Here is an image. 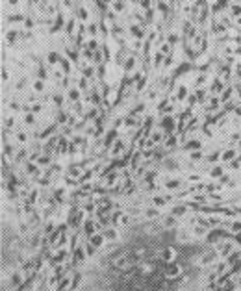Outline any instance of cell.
<instances>
[{
  "label": "cell",
  "instance_id": "7a4b0ae2",
  "mask_svg": "<svg viewBox=\"0 0 241 291\" xmlns=\"http://www.w3.org/2000/svg\"><path fill=\"white\" fill-rule=\"evenodd\" d=\"M102 241H104V237H102L100 234H93V235H91V245H95V247H100Z\"/></svg>",
  "mask_w": 241,
  "mask_h": 291
},
{
  "label": "cell",
  "instance_id": "5b68a950",
  "mask_svg": "<svg viewBox=\"0 0 241 291\" xmlns=\"http://www.w3.org/2000/svg\"><path fill=\"white\" fill-rule=\"evenodd\" d=\"M232 230H234V232H236V230H241V223H234V225H232Z\"/></svg>",
  "mask_w": 241,
  "mask_h": 291
},
{
  "label": "cell",
  "instance_id": "277c9868",
  "mask_svg": "<svg viewBox=\"0 0 241 291\" xmlns=\"http://www.w3.org/2000/svg\"><path fill=\"white\" fill-rule=\"evenodd\" d=\"M104 237H108V239H115V237H117V232H115V230H108V232L104 234Z\"/></svg>",
  "mask_w": 241,
  "mask_h": 291
},
{
  "label": "cell",
  "instance_id": "3957f363",
  "mask_svg": "<svg viewBox=\"0 0 241 291\" xmlns=\"http://www.w3.org/2000/svg\"><path fill=\"white\" fill-rule=\"evenodd\" d=\"M176 258V252L173 250V249H167V250H163V260L165 261H173Z\"/></svg>",
  "mask_w": 241,
  "mask_h": 291
},
{
  "label": "cell",
  "instance_id": "6da1fadb",
  "mask_svg": "<svg viewBox=\"0 0 241 291\" xmlns=\"http://www.w3.org/2000/svg\"><path fill=\"white\" fill-rule=\"evenodd\" d=\"M180 273H182V269L178 267V265H174V263H171V265H169V271H167V275H169V276H171V278H174V276H178Z\"/></svg>",
  "mask_w": 241,
  "mask_h": 291
}]
</instances>
